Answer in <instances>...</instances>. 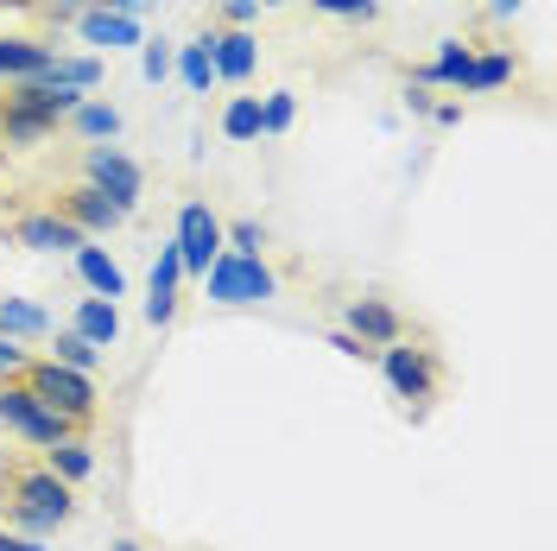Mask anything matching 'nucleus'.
<instances>
[{"instance_id": "f257e3e1", "label": "nucleus", "mask_w": 557, "mask_h": 551, "mask_svg": "<svg viewBox=\"0 0 557 551\" xmlns=\"http://www.w3.org/2000/svg\"><path fill=\"white\" fill-rule=\"evenodd\" d=\"M0 507H7V532H20V539H51L58 526L76 519V488L58 482L45 463H26V469L7 476Z\"/></svg>"}, {"instance_id": "f03ea898", "label": "nucleus", "mask_w": 557, "mask_h": 551, "mask_svg": "<svg viewBox=\"0 0 557 551\" xmlns=\"http://www.w3.org/2000/svg\"><path fill=\"white\" fill-rule=\"evenodd\" d=\"M203 292L222 310H253L278 298V273L267 260H247V254H215V267L203 273Z\"/></svg>"}, {"instance_id": "7ed1b4c3", "label": "nucleus", "mask_w": 557, "mask_h": 551, "mask_svg": "<svg viewBox=\"0 0 557 551\" xmlns=\"http://www.w3.org/2000/svg\"><path fill=\"white\" fill-rule=\"evenodd\" d=\"M20 380H26V387H33V393L58 418H70V425H89V418H96V406H102L96 375H76V368L51 362V355H45V362H26V368H20Z\"/></svg>"}, {"instance_id": "20e7f679", "label": "nucleus", "mask_w": 557, "mask_h": 551, "mask_svg": "<svg viewBox=\"0 0 557 551\" xmlns=\"http://www.w3.org/2000/svg\"><path fill=\"white\" fill-rule=\"evenodd\" d=\"M0 425L13 438H26L33 450H51V444H64V438H76V425L51 413L26 380H0Z\"/></svg>"}, {"instance_id": "39448f33", "label": "nucleus", "mask_w": 557, "mask_h": 551, "mask_svg": "<svg viewBox=\"0 0 557 551\" xmlns=\"http://www.w3.org/2000/svg\"><path fill=\"white\" fill-rule=\"evenodd\" d=\"M172 247H177V260H184V279L203 285V273L215 267V254H222V216H215L203 197H190V204L177 209Z\"/></svg>"}, {"instance_id": "423d86ee", "label": "nucleus", "mask_w": 557, "mask_h": 551, "mask_svg": "<svg viewBox=\"0 0 557 551\" xmlns=\"http://www.w3.org/2000/svg\"><path fill=\"white\" fill-rule=\"evenodd\" d=\"M83 184L114 197L121 209H139V197H146V172H139V159H127L121 146H89L83 152Z\"/></svg>"}, {"instance_id": "0eeeda50", "label": "nucleus", "mask_w": 557, "mask_h": 551, "mask_svg": "<svg viewBox=\"0 0 557 551\" xmlns=\"http://www.w3.org/2000/svg\"><path fill=\"white\" fill-rule=\"evenodd\" d=\"M381 375H386V387L399 393V400H437V355L431 348H418L412 336H399V343H386L381 348Z\"/></svg>"}, {"instance_id": "6e6552de", "label": "nucleus", "mask_w": 557, "mask_h": 551, "mask_svg": "<svg viewBox=\"0 0 557 551\" xmlns=\"http://www.w3.org/2000/svg\"><path fill=\"white\" fill-rule=\"evenodd\" d=\"M51 209H58V216H70V222H76L89 242H96V235H114V229H127V216H134V209H121L114 197L89 191V184H70V191H64Z\"/></svg>"}, {"instance_id": "1a4fd4ad", "label": "nucleus", "mask_w": 557, "mask_h": 551, "mask_svg": "<svg viewBox=\"0 0 557 551\" xmlns=\"http://www.w3.org/2000/svg\"><path fill=\"white\" fill-rule=\"evenodd\" d=\"M343 330H348L361 348H386V343H399V336H406V317L386 305V298H348Z\"/></svg>"}, {"instance_id": "9d476101", "label": "nucleus", "mask_w": 557, "mask_h": 551, "mask_svg": "<svg viewBox=\"0 0 557 551\" xmlns=\"http://www.w3.org/2000/svg\"><path fill=\"white\" fill-rule=\"evenodd\" d=\"M13 242L33 247V254H76L89 235H83L70 216H58V209H33V216H20V222H13Z\"/></svg>"}, {"instance_id": "9b49d317", "label": "nucleus", "mask_w": 557, "mask_h": 551, "mask_svg": "<svg viewBox=\"0 0 557 551\" xmlns=\"http://www.w3.org/2000/svg\"><path fill=\"white\" fill-rule=\"evenodd\" d=\"M177 292H184V260H177V247L165 242L152 254V279H146V323H152V330H165L177 317Z\"/></svg>"}, {"instance_id": "f8f14e48", "label": "nucleus", "mask_w": 557, "mask_h": 551, "mask_svg": "<svg viewBox=\"0 0 557 551\" xmlns=\"http://www.w3.org/2000/svg\"><path fill=\"white\" fill-rule=\"evenodd\" d=\"M469 64H475V45L469 38H437V58L412 70L418 89H462L469 83Z\"/></svg>"}, {"instance_id": "ddd939ff", "label": "nucleus", "mask_w": 557, "mask_h": 551, "mask_svg": "<svg viewBox=\"0 0 557 551\" xmlns=\"http://www.w3.org/2000/svg\"><path fill=\"white\" fill-rule=\"evenodd\" d=\"M70 267H76V279L89 285V298H127V273H121V260L108 254V247H96V242H83L76 254H70Z\"/></svg>"}, {"instance_id": "4468645a", "label": "nucleus", "mask_w": 557, "mask_h": 551, "mask_svg": "<svg viewBox=\"0 0 557 551\" xmlns=\"http://www.w3.org/2000/svg\"><path fill=\"white\" fill-rule=\"evenodd\" d=\"M76 33L83 45H96V58H114V51H139V20H121V13H102V7H89V13H76Z\"/></svg>"}, {"instance_id": "2eb2a0df", "label": "nucleus", "mask_w": 557, "mask_h": 551, "mask_svg": "<svg viewBox=\"0 0 557 551\" xmlns=\"http://www.w3.org/2000/svg\"><path fill=\"white\" fill-rule=\"evenodd\" d=\"M51 64H58V45H45V38H7V33H0V76H7V89H13V83H38Z\"/></svg>"}, {"instance_id": "dca6fc26", "label": "nucleus", "mask_w": 557, "mask_h": 551, "mask_svg": "<svg viewBox=\"0 0 557 551\" xmlns=\"http://www.w3.org/2000/svg\"><path fill=\"white\" fill-rule=\"evenodd\" d=\"M209 58H215V83H247L260 70V38L222 26V33L209 38Z\"/></svg>"}, {"instance_id": "f3484780", "label": "nucleus", "mask_w": 557, "mask_h": 551, "mask_svg": "<svg viewBox=\"0 0 557 551\" xmlns=\"http://www.w3.org/2000/svg\"><path fill=\"white\" fill-rule=\"evenodd\" d=\"M64 127H70L76 139H89V146H114L127 121H121V108H114V102H96V96H83V102L64 114Z\"/></svg>"}, {"instance_id": "a211bd4d", "label": "nucleus", "mask_w": 557, "mask_h": 551, "mask_svg": "<svg viewBox=\"0 0 557 551\" xmlns=\"http://www.w3.org/2000/svg\"><path fill=\"white\" fill-rule=\"evenodd\" d=\"M70 330H76L89 348H114L121 343V305H114V298H76Z\"/></svg>"}, {"instance_id": "6ab92c4d", "label": "nucleus", "mask_w": 557, "mask_h": 551, "mask_svg": "<svg viewBox=\"0 0 557 551\" xmlns=\"http://www.w3.org/2000/svg\"><path fill=\"white\" fill-rule=\"evenodd\" d=\"M0 336H7V343H38V336H51V317H45V305H33V298L0 292Z\"/></svg>"}, {"instance_id": "aec40b11", "label": "nucleus", "mask_w": 557, "mask_h": 551, "mask_svg": "<svg viewBox=\"0 0 557 551\" xmlns=\"http://www.w3.org/2000/svg\"><path fill=\"white\" fill-rule=\"evenodd\" d=\"M209 38H215V26L209 33H197L190 45H177L172 58V76L190 89V96H209V83H215V58H209Z\"/></svg>"}, {"instance_id": "412c9836", "label": "nucleus", "mask_w": 557, "mask_h": 551, "mask_svg": "<svg viewBox=\"0 0 557 551\" xmlns=\"http://www.w3.org/2000/svg\"><path fill=\"white\" fill-rule=\"evenodd\" d=\"M45 469L58 476V482H89L96 476V444H83V438H64V444H51L45 450Z\"/></svg>"}, {"instance_id": "4be33fe9", "label": "nucleus", "mask_w": 557, "mask_h": 551, "mask_svg": "<svg viewBox=\"0 0 557 551\" xmlns=\"http://www.w3.org/2000/svg\"><path fill=\"white\" fill-rule=\"evenodd\" d=\"M102 76H108L102 58H64V51H58V64L45 70V83H64V89H83V96H96Z\"/></svg>"}, {"instance_id": "5701e85b", "label": "nucleus", "mask_w": 557, "mask_h": 551, "mask_svg": "<svg viewBox=\"0 0 557 551\" xmlns=\"http://www.w3.org/2000/svg\"><path fill=\"white\" fill-rule=\"evenodd\" d=\"M222 254L267 260V222H253V216H235V222H222Z\"/></svg>"}, {"instance_id": "b1692460", "label": "nucleus", "mask_w": 557, "mask_h": 551, "mask_svg": "<svg viewBox=\"0 0 557 551\" xmlns=\"http://www.w3.org/2000/svg\"><path fill=\"white\" fill-rule=\"evenodd\" d=\"M51 362H64L76 375H96V368H102V348H89L76 330H51Z\"/></svg>"}, {"instance_id": "393cba45", "label": "nucleus", "mask_w": 557, "mask_h": 551, "mask_svg": "<svg viewBox=\"0 0 557 551\" xmlns=\"http://www.w3.org/2000/svg\"><path fill=\"white\" fill-rule=\"evenodd\" d=\"M222 139H235V146L260 139V96H235L222 108Z\"/></svg>"}, {"instance_id": "a878e982", "label": "nucleus", "mask_w": 557, "mask_h": 551, "mask_svg": "<svg viewBox=\"0 0 557 551\" xmlns=\"http://www.w3.org/2000/svg\"><path fill=\"white\" fill-rule=\"evenodd\" d=\"M513 76V51H487L469 64V83H462V96H487V89H500Z\"/></svg>"}, {"instance_id": "bb28decb", "label": "nucleus", "mask_w": 557, "mask_h": 551, "mask_svg": "<svg viewBox=\"0 0 557 551\" xmlns=\"http://www.w3.org/2000/svg\"><path fill=\"white\" fill-rule=\"evenodd\" d=\"M292 121H298V96H292V89H273V96L260 102V134L278 139V134H292Z\"/></svg>"}, {"instance_id": "cd10ccee", "label": "nucleus", "mask_w": 557, "mask_h": 551, "mask_svg": "<svg viewBox=\"0 0 557 551\" xmlns=\"http://www.w3.org/2000/svg\"><path fill=\"white\" fill-rule=\"evenodd\" d=\"M0 134H7V146H38V139H51L58 127H51V121H38V114L7 108V114H0Z\"/></svg>"}, {"instance_id": "c85d7f7f", "label": "nucleus", "mask_w": 557, "mask_h": 551, "mask_svg": "<svg viewBox=\"0 0 557 551\" xmlns=\"http://www.w3.org/2000/svg\"><path fill=\"white\" fill-rule=\"evenodd\" d=\"M172 58H177L172 38H139V76L146 83H165L172 76Z\"/></svg>"}, {"instance_id": "c756f323", "label": "nucleus", "mask_w": 557, "mask_h": 551, "mask_svg": "<svg viewBox=\"0 0 557 551\" xmlns=\"http://www.w3.org/2000/svg\"><path fill=\"white\" fill-rule=\"evenodd\" d=\"M311 13L348 20V26H368V20H381V0H311Z\"/></svg>"}, {"instance_id": "7c9ffc66", "label": "nucleus", "mask_w": 557, "mask_h": 551, "mask_svg": "<svg viewBox=\"0 0 557 551\" xmlns=\"http://www.w3.org/2000/svg\"><path fill=\"white\" fill-rule=\"evenodd\" d=\"M222 20H228V33H247V26L260 20V7H253V0H222Z\"/></svg>"}, {"instance_id": "2f4dec72", "label": "nucleus", "mask_w": 557, "mask_h": 551, "mask_svg": "<svg viewBox=\"0 0 557 551\" xmlns=\"http://www.w3.org/2000/svg\"><path fill=\"white\" fill-rule=\"evenodd\" d=\"M89 7H102V13H121V20H146L159 0H89Z\"/></svg>"}, {"instance_id": "473e14b6", "label": "nucleus", "mask_w": 557, "mask_h": 551, "mask_svg": "<svg viewBox=\"0 0 557 551\" xmlns=\"http://www.w3.org/2000/svg\"><path fill=\"white\" fill-rule=\"evenodd\" d=\"M26 362H33L26 348H20V343H7V336H0V380H20V368H26Z\"/></svg>"}, {"instance_id": "72a5a7b5", "label": "nucleus", "mask_w": 557, "mask_h": 551, "mask_svg": "<svg viewBox=\"0 0 557 551\" xmlns=\"http://www.w3.org/2000/svg\"><path fill=\"white\" fill-rule=\"evenodd\" d=\"M38 13H51V20H58V26H64V20H76V13H89V0H33Z\"/></svg>"}, {"instance_id": "f704fd0d", "label": "nucleus", "mask_w": 557, "mask_h": 551, "mask_svg": "<svg viewBox=\"0 0 557 551\" xmlns=\"http://www.w3.org/2000/svg\"><path fill=\"white\" fill-rule=\"evenodd\" d=\"M330 348H336V355H348V362H361V355H368V348L355 343L348 330H330Z\"/></svg>"}, {"instance_id": "c9c22d12", "label": "nucleus", "mask_w": 557, "mask_h": 551, "mask_svg": "<svg viewBox=\"0 0 557 551\" xmlns=\"http://www.w3.org/2000/svg\"><path fill=\"white\" fill-rule=\"evenodd\" d=\"M0 551H45V539H20V532L0 526Z\"/></svg>"}, {"instance_id": "e433bc0d", "label": "nucleus", "mask_w": 557, "mask_h": 551, "mask_svg": "<svg viewBox=\"0 0 557 551\" xmlns=\"http://www.w3.org/2000/svg\"><path fill=\"white\" fill-rule=\"evenodd\" d=\"M520 7H525V0H494V20H513Z\"/></svg>"}, {"instance_id": "4c0bfd02", "label": "nucleus", "mask_w": 557, "mask_h": 551, "mask_svg": "<svg viewBox=\"0 0 557 551\" xmlns=\"http://www.w3.org/2000/svg\"><path fill=\"white\" fill-rule=\"evenodd\" d=\"M108 551H146V546H139V539H114Z\"/></svg>"}, {"instance_id": "58836bf2", "label": "nucleus", "mask_w": 557, "mask_h": 551, "mask_svg": "<svg viewBox=\"0 0 557 551\" xmlns=\"http://www.w3.org/2000/svg\"><path fill=\"white\" fill-rule=\"evenodd\" d=\"M253 7H260V13H273V7H292V0H253Z\"/></svg>"}]
</instances>
